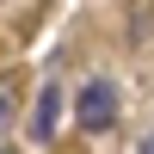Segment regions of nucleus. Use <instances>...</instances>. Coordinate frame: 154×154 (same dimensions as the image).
<instances>
[{"instance_id": "nucleus-1", "label": "nucleus", "mask_w": 154, "mask_h": 154, "mask_svg": "<svg viewBox=\"0 0 154 154\" xmlns=\"http://www.w3.org/2000/svg\"><path fill=\"white\" fill-rule=\"evenodd\" d=\"M74 123H80L86 136H105L111 123H117V80H86L80 93H74Z\"/></svg>"}, {"instance_id": "nucleus-2", "label": "nucleus", "mask_w": 154, "mask_h": 154, "mask_svg": "<svg viewBox=\"0 0 154 154\" xmlns=\"http://www.w3.org/2000/svg\"><path fill=\"white\" fill-rule=\"evenodd\" d=\"M56 105H62V93H56V86H43V93H37V111H31V136H37V142L56 136Z\"/></svg>"}, {"instance_id": "nucleus-3", "label": "nucleus", "mask_w": 154, "mask_h": 154, "mask_svg": "<svg viewBox=\"0 0 154 154\" xmlns=\"http://www.w3.org/2000/svg\"><path fill=\"white\" fill-rule=\"evenodd\" d=\"M6 117H12V111H6V99H0V130H6Z\"/></svg>"}, {"instance_id": "nucleus-4", "label": "nucleus", "mask_w": 154, "mask_h": 154, "mask_svg": "<svg viewBox=\"0 0 154 154\" xmlns=\"http://www.w3.org/2000/svg\"><path fill=\"white\" fill-rule=\"evenodd\" d=\"M142 154H154V136H148V142H142Z\"/></svg>"}, {"instance_id": "nucleus-5", "label": "nucleus", "mask_w": 154, "mask_h": 154, "mask_svg": "<svg viewBox=\"0 0 154 154\" xmlns=\"http://www.w3.org/2000/svg\"><path fill=\"white\" fill-rule=\"evenodd\" d=\"M0 154H12V148H0Z\"/></svg>"}]
</instances>
